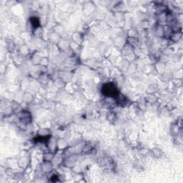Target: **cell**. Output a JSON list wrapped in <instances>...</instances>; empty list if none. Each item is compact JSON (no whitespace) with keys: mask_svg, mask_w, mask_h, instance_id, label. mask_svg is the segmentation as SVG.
Wrapping results in <instances>:
<instances>
[{"mask_svg":"<svg viewBox=\"0 0 183 183\" xmlns=\"http://www.w3.org/2000/svg\"><path fill=\"white\" fill-rule=\"evenodd\" d=\"M31 22H32V24L34 26V27H37L38 26H39V19H38L37 18H36V17H32V18H31Z\"/></svg>","mask_w":183,"mask_h":183,"instance_id":"obj_2","label":"cell"},{"mask_svg":"<svg viewBox=\"0 0 183 183\" xmlns=\"http://www.w3.org/2000/svg\"><path fill=\"white\" fill-rule=\"evenodd\" d=\"M102 93L106 97H115L119 95V91L113 83H107L102 86Z\"/></svg>","mask_w":183,"mask_h":183,"instance_id":"obj_1","label":"cell"}]
</instances>
